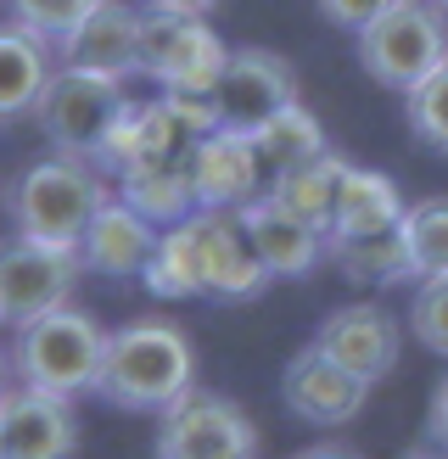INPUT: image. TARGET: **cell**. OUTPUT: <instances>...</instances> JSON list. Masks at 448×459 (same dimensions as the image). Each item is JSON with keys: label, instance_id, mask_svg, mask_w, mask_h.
<instances>
[{"label": "cell", "instance_id": "2e32d148", "mask_svg": "<svg viewBox=\"0 0 448 459\" xmlns=\"http://www.w3.org/2000/svg\"><path fill=\"white\" fill-rule=\"evenodd\" d=\"M236 219L246 230V241H253L258 264L269 269V281H303V274L325 258V236L314 224H303L297 213H286L269 191L253 196Z\"/></svg>", "mask_w": 448, "mask_h": 459}, {"label": "cell", "instance_id": "d590c367", "mask_svg": "<svg viewBox=\"0 0 448 459\" xmlns=\"http://www.w3.org/2000/svg\"><path fill=\"white\" fill-rule=\"evenodd\" d=\"M0 459H6V448H0Z\"/></svg>", "mask_w": 448, "mask_h": 459}, {"label": "cell", "instance_id": "e0dca14e", "mask_svg": "<svg viewBox=\"0 0 448 459\" xmlns=\"http://www.w3.org/2000/svg\"><path fill=\"white\" fill-rule=\"evenodd\" d=\"M157 241H163V230H157L151 219H141L124 196H107L101 213L90 219V230H84V241H79V258H84L90 274L134 281V274H146Z\"/></svg>", "mask_w": 448, "mask_h": 459}, {"label": "cell", "instance_id": "30bf717a", "mask_svg": "<svg viewBox=\"0 0 448 459\" xmlns=\"http://www.w3.org/2000/svg\"><path fill=\"white\" fill-rule=\"evenodd\" d=\"M213 101H219L224 129L253 134L263 118H275L280 107L303 101L297 96V67L280 51H269V45H241V51H230V62H224V74L213 84Z\"/></svg>", "mask_w": 448, "mask_h": 459}, {"label": "cell", "instance_id": "4fadbf2b", "mask_svg": "<svg viewBox=\"0 0 448 459\" xmlns=\"http://www.w3.org/2000/svg\"><path fill=\"white\" fill-rule=\"evenodd\" d=\"M280 398H286V409H291L303 426H348V420L365 415L370 381H358L353 370H342L336 359H325V353L308 342V348L291 353V364H286Z\"/></svg>", "mask_w": 448, "mask_h": 459}, {"label": "cell", "instance_id": "4316f807", "mask_svg": "<svg viewBox=\"0 0 448 459\" xmlns=\"http://www.w3.org/2000/svg\"><path fill=\"white\" fill-rule=\"evenodd\" d=\"M96 6H101V0H12V22H22L29 34H39L56 51V45L73 34Z\"/></svg>", "mask_w": 448, "mask_h": 459}, {"label": "cell", "instance_id": "9a60e30c", "mask_svg": "<svg viewBox=\"0 0 448 459\" xmlns=\"http://www.w3.org/2000/svg\"><path fill=\"white\" fill-rule=\"evenodd\" d=\"M0 448H6V459H73L79 454V420L62 398L12 386L0 398Z\"/></svg>", "mask_w": 448, "mask_h": 459}, {"label": "cell", "instance_id": "8992f818", "mask_svg": "<svg viewBox=\"0 0 448 459\" xmlns=\"http://www.w3.org/2000/svg\"><path fill=\"white\" fill-rule=\"evenodd\" d=\"M124 107H129L124 79H107V74H90V67H67L62 62L51 74V84H45L39 107H34V124H39L45 141H51V152L96 163Z\"/></svg>", "mask_w": 448, "mask_h": 459}, {"label": "cell", "instance_id": "7402d4cb", "mask_svg": "<svg viewBox=\"0 0 448 459\" xmlns=\"http://www.w3.org/2000/svg\"><path fill=\"white\" fill-rule=\"evenodd\" d=\"M325 258L342 269L353 286H365V291H387V286H403V281H420V274H415V258H409V241H403V230L325 241Z\"/></svg>", "mask_w": 448, "mask_h": 459}, {"label": "cell", "instance_id": "d6986e66", "mask_svg": "<svg viewBox=\"0 0 448 459\" xmlns=\"http://www.w3.org/2000/svg\"><path fill=\"white\" fill-rule=\"evenodd\" d=\"M51 56L56 51L39 34H29L22 22H0V129L17 118H34L45 84L56 74Z\"/></svg>", "mask_w": 448, "mask_h": 459}, {"label": "cell", "instance_id": "484cf974", "mask_svg": "<svg viewBox=\"0 0 448 459\" xmlns=\"http://www.w3.org/2000/svg\"><path fill=\"white\" fill-rule=\"evenodd\" d=\"M403 124H409V134L420 146H432V152L448 157V62L403 96Z\"/></svg>", "mask_w": 448, "mask_h": 459}, {"label": "cell", "instance_id": "ac0fdd59", "mask_svg": "<svg viewBox=\"0 0 448 459\" xmlns=\"http://www.w3.org/2000/svg\"><path fill=\"white\" fill-rule=\"evenodd\" d=\"M185 152H191L185 129H179L174 107L157 96V101H129V107L118 112V124H112L107 146H101V157H96V169L118 179V174L134 169V163H163V157H185Z\"/></svg>", "mask_w": 448, "mask_h": 459}, {"label": "cell", "instance_id": "ba28073f", "mask_svg": "<svg viewBox=\"0 0 448 459\" xmlns=\"http://www.w3.org/2000/svg\"><path fill=\"white\" fill-rule=\"evenodd\" d=\"M79 247H51L29 236L0 241V325H34V319L67 308V297L79 286Z\"/></svg>", "mask_w": 448, "mask_h": 459}, {"label": "cell", "instance_id": "cb8c5ba5", "mask_svg": "<svg viewBox=\"0 0 448 459\" xmlns=\"http://www.w3.org/2000/svg\"><path fill=\"white\" fill-rule=\"evenodd\" d=\"M253 146H258V157H263V169H269V174L297 169V163H314V157H325V152H331L320 118H314L303 101H291V107L275 112V118H263V124L253 129Z\"/></svg>", "mask_w": 448, "mask_h": 459}, {"label": "cell", "instance_id": "d6a6232c", "mask_svg": "<svg viewBox=\"0 0 448 459\" xmlns=\"http://www.w3.org/2000/svg\"><path fill=\"white\" fill-rule=\"evenodd\" d=\"M297 459H353V454H342V448H303Z\"/></svg>", "mask_w": 448, "mask_h": 459}, {"label": "cell", "instance_id": "277c9868", "mask_svg": "<svg viewBox=\"0 0 448 459\" xmlns=\"http://www.w3.org/2000/svg\"><path fill=\"white\" fill-rule=\"evenodd\" d=\"M101 353H107L101 319L67 303V308H56V314H45V319L17 331L12 370H17V386H29V393L73 403L79 393H96Z\"/></svg>", "mask_w": 448, "mask_h": 459}, {"label": "cell", "instance_id": "44dd1931", "mask_svg": "<svg viewBox=\"0 0 448 459\" xmlns=\"http://www.w3.org/2000/svg\"><path fill=\"white\" fill-rule=\"evenodd\" d=\"M403 208L409 202L398 196V186L381 169H353L342 174L336 186V213H331V236L325 241H342V236H381V230H398Z\"/></svg>", "mask_w": 448, "mask_h": 459}, {"label": "cell", "instance_id": "8fae6325", "mask_svg": "<svg viewBox=\"0 0 448 459\" xmlns=\"http://www.w3.org/2000/svg\"><path fill=\"white\" fill-rule=\"evenodd\" d=\"M185 163H191V186H196V208L241 213L253 196H263V157L246 129L202 134V141H191Z\"/></svg>", "mask_w": 448, "mask_h": 459}, {"label": "cell", "instance_id": "ffe728a7", "mask_svg": "<svg viewBox=\"0 0 448 459\" xmlns=\"http://www.w3.org/2000/svg\"><path fill=\"white\" fill-rule=\"evenodd\" d=\"M118 196L141 219H151L157 230H174V224H185L191 213H202L185 157H163V163H134V169H124L118 174Z\"/></svg>", "mask_w": 448, "mask_h": 459}, {"label": "cell", "instance_id": "603a6c76", "mask_svg": "<svg viewBox=\"0 0 448 459\" xmlns=\"http://www.w3.org/2000/svg\"><path fill=\"white\" fill-rule=\"evenodd\" d=\"M342 174H348V157L342 152H325V157H314V163L269 174L263 191L275 196L286 213H297L303 224L320 230V236H331V213H336V186H342Z\"/></svg>", "mask_w": 448, "mask_h": 459}, {"label": "cell", "instance_id": "83f0119b", "mask_svg": "<svg viewBox=\"0 0 448 459\" xmlns=\"http://www.w3.org/2000/svg\"><path fill=\"white\" fill-rule=\"evenodd\" d=\"M409 331H415L420 348H432V353L448 359V274H426V281H415Z\"/></svg>", "mask_w": 448, "mask_h": 459}, {"label": "cell", "instance_id": "9c48e42d", "mask_svg": "<svg viewBox=\"0 0 448 459\" xmlns=\"http://www.w3.org/2000/svg\"><path fill=\"white\" fill-rule=\"evenodd\" d=\"M157 459H258V426L236 398L196 386L157 415Z\"/></svg>", "mask_w": 448, "mask_h": 459}, {"label": "cell", "instance_id": "f1b7e54d", "mask_svg": "<svg viewBox=\"0 0 448 459\" xmlns=\"http://www.w3.org/2000/svg\"><path fill=\"white\" fill-rule=\"evenodd\" d=\"M392 0H320V17L331 22V29H348V34H365L370 22L387 12Z\"/></svg>", "mask_w": 448, "mask_h": 459}, {"label": "cell", "instance_id": "1f68e13d", "mask_svg": "<svg viewBox=\"0 0 448 459\" xmlns=\"http://www.w3.org/2000/svg\"><path fill=\"white\" fill-rule=\"evenodd\" d=\"M17 386V370H12V353H0V398Z\"/></svg>", "mask_w": 448, "mask_h": 459}, {"label": "cell", "instance_id": "f546056e", "mask_svg": "<svg viewBox=\"0 0 448 459\" xmlns=\"http://www.w3.org/2000/svg\"><path fill=\"white\" fill-rule=\"evenodd\" d=\"M426 437L448 448V376L437 381V393H432V409H426Z\"/></svg>", "mask_w": 448, "mask_h": 459}, {"label": "cell", "instance_id": "52a82bcc", "mask_svg": "<svg viewBox=\"0 0 448 459\" xmlns=\"http://www.w3.org/2000/svg\"><path fill=\"white\" fill-rule=\"evenodd\" d=\"M224 62H230V45L208 29V17L146 12L141 74L163 90V96H213Z\"/></svg>", "mask_w": 448, "mask_h": 459}, {"label": "cell", "instance_id": "4dcf8cb0", "mask_svg": "<svg viewBox=\"0 0 448 459\" xmlns=\"http://www.w3.org/2000/svg\"><path fill=\"white\" fill-rule=\"evenodd\" d=\"M151 12H179V17H208L219 0H146Z\"/></svg>", "mask_w": 448, "mask_h": 459}, {"label": "cell", "instance_id": "7a4b0ae2", "mask_svg": "<svg viewBox=\"0 0 448 459\" xmlns=\"http://www.w3.org/2000/svg\"><path fill=\"white\" fill-rule=\"evenodd\" d=\"M96 393L129 415H168L196 393V348L174 319H129L107 331Z\"/></svg>", "mask_w": 448, "mask_h": 459}, {"label": "cell", "instance_id": "5bb4252c", "mask_svg": "<svg viewBox=\"0 0 448 459\" xmlns=\"http://www.w3.org/2000/svg\"><path fill=\"white\" fill-rule=\"evenodd\" d=\"M141 34H146V12L141 6H129V0H101L79 29L56 45V56L67 67L129 79V74H141Z\"/></svg>", "mask_w": 448, "mask_h": 459}, {"label": "cell", "instance_id": "e575fe53", "mask_svg": "<svg viewBox=\"0 0 448 459\" xmlns=\"http://www.w3.org/2000/svg\"><path fill=\"white\" fill-rule=\"evenodd\" d=\"M432 6H443V12H448V0H432Z\"/></svg>", "mask_w": 448, "mask_h": 459}, {"label": "cell", "instance_id": "836d02e7", "mask_svg": "<svg viewBox=\"0 0 448 459\" xmlns=\"http://www.w3.org/2000/svg\"><path fill=\"white\" fill-rule=\"evenodd\" d=\"M409 459H448V454H409Z\"/></svg>", "mask_w": 448, "mask_h": 459}, {"label": "cell", "instance_id": "6da1fadb", "mask_svg": "<svg viewBox=\"0 0 448 459\" xmlns=\"http://www.w3.org/2000/svg\"><path fill=\"white\" fill-rule=\"evenodd\" d=\"M146 291L151 297H219V303H246L269 286V269L258 264L253 241L236 213L202 208L185 224L163 230L151 264H146Z\"/></svg>", "mask_w": 448, "mask_h": 459}, {"label": "cell", "instance_id": "7c38bea8", "mask_svg": "<svg viewBox=\"0 0 448 459\" xmlns=\"http://www.w3.org/2000/svg\"><path fill=\"white\" fill-rule=\"evenodd\" d=\"M314 348L325 359H336L342 370H353L358 381H381L398 370V353H403V336H398V319L381 308V303H342L320 319L314 331Z\"/></svg>", "mask_w": 448, "mask_h": 459}, {"label": "cell", "instance_id": "d4e9b609", "mask_svg": "<svg viewBox=\"0 0 448 459\" xmlns=\"http://www.w3.org/2000/svg\"><path fill=\"white\" fill-rule=\"evenodd\" d=\"M403 241H409L415 274H448V196H420L403 208Z\"/></svg>", "mask_w": 448, "mask_h": 459}, {"label": "cell", "instance_id": "3957f363", "mask_svg": "<svg viewBox=\"0 0 448 459\" xmlns=\"http://www.w3.org/2000/svg\"><path fill=\"white\" fill-rule=\"evenodd\" d=\"M107 174L84 157H39L29 163L12 186H6V213H12V230L29 241H51V247H79L90 219L101 213L107 202Z\"/></svg>", "mask_w": 448, "mask_h": 459}, {"label": "cell", "instance_id": "5b68a950", "mask_svg": "<svg viewBox=\"0 0 448 459\" xmlns=\"http://www.w3.org/2000/svg\"><path fill=\"white\" fill-rule=\"evenodd\" d=\"M358 67L381 84L409 96L420 79H432L448 62V12L432 0H392L365 34H353Z\"/></svg>", "mask_w": 448, "mask_h": 459}]
</instances>
